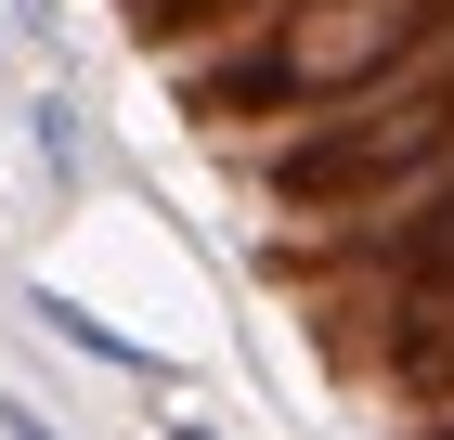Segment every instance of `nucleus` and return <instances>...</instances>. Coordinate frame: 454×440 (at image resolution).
<instances>
[{"label":"nucleus","instance_id":"39448f33","mask_svg":"<svg viewBox=\"0 0 454 440\" xmlns=\"http://www.w3.org/2000/svg\"><path fill=\"white\" fill-rule=\"evenodd\" d=\"M169 440H221V428H169Z\"/></svg>","mask_w":454,"mask_h":440},{"label":"nucleus","instance_id":"f03ea898","mask_svg":"<svg viewBox=\"0 0 454 440\" xmlns=\"http://www.w3.org/2000/svg\"><path fill=\"white\" fill-rule=\"evenodd\" d=\"M27 130H39V156H52V181H78V104H66V91L27 104Z\"/></svg>","mask_w":454,"mask_h":440},{"label":"nucleus","instance_id":"f257e3e1","mask_svg":"<svg viewBox=\"0 0 454 440\" xmlns=\"http://www.w3.org/2000/svg\"><path fill=\"white\" fill-rule=\"evenodd\" d=\"M27 311H39V324H52V337H66V350H91V363H105V375H143V389H169V363H156V350H143V337H117L105 311H78L66 285H27Z\"/></svg>","mask_w":454,"mask_h":440},{"label":"nucleus","instance_id":"20e7f679","mask_svg":"<svg viewBox=\"0 0 454 440\" xmlns=\"http://www.w3.org/2000/svg\"><path fill=\"white\" fill-rule=\"evenodd\" d=\"M13 27H52V0H13Z\"/></svg>","mask_w":454,"mask_h":440},{"label":"nucleus","instance_id":"7ed1b4c3","mask_svg":"<svg viewBox=\"0 0 454 440\" xmlns=\"http://www.w3.org/2000/svg\"><path fill=\"white\" fill-rule=\"evenodd\" d=\"M0 440H66V428H52L39 402H13V389H0Z\"/></svg>","mask_w":454,"mask_h":440},{"label":"nucleus","instance_id":"423d86ee","mask_svg":"<svg viewBox=\"0 0 454 440\" xmlns=\"http://www.w3.org/2000/svg\"><path fill=\"white\" fill-rule=\"evenodd\" d=\"M0 27H13V13H0Z\"/></svg>","mask_w":454,"mask_h":440}]
</instances>
